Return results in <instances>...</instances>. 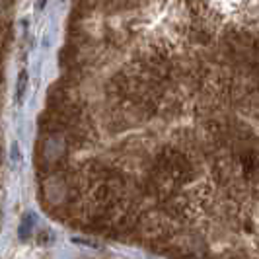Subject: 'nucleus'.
<instances>
[{
  "mask_svg": "<svg viewBox=\"0 0 259 259\" xmlns=\"http://www.w3.org/2000/svg\"><path fill=\"white\" fill-rule=\"evenodd\" d=\"M169 0H72V24H105L166 4ZM232 2V0H230ZM244 2V0H240ZM259 10V0H247ZM217 0H182L169 8L176 12L171 29L189 45L212 51L219 43V27L214 20Z\"/></svg>",
  "mask_w": 259,
  "mask_h": 259,
  "instance_id": "f257e3e1",
  "label": "nucleus"
},
{
  "mask_svg": "<svg viewBox=\"0 0 259 259\" xmlns=\"http://www.w3.org/2000/svg\"><path fill=\"white\" fill-rule=\"evenodd\" d=\"M70 182H72V178L66 174L65 169L55 171V174L45 178V182L41 185V193H43V199L47 201L49 207H61V205H65L68 195L72 191Z\"/></svg>",
  "mask_w": 259,
  "mask_h": 259,
  "instance_id": "f03ea898",
  "label": "nucleus"
},
{
  "mask_svg": "<svg viewBox=\"0 0 259 259\" xmlns=\"http://www.w3.org/2000/svg\"><path fill=\"white\" fill-rule=\"evenodd\" d=\"M66 137L63 133H51L43 139V144H41V160H43V166L51 168V166H57L61 164V160L65 158L66 154Z\"/></svg>",
  "mask_w": 259,
  "mask_h": 259,
  "instance_id": "7ed1b4c3",
  "label": "nucleus"
},
{
  "mask_svg": "<svg viewBox=\"0 0 259 259\" xmlns=\"http://www.w3.org/2000/svg\"><path fill=\"white\" fill-rule=\"evenodd\" d=\"M26 84H27V74H26V70H22V72H20V76H18V92H16V98H18V102H22V100H24Z\"/></svg>",
  "mask_w": 259,
  "mask_h": 259,
  "instance_id": "20e7f679",
  "label": "nucleus"
},
{
  "mask_svg": "<svg viewBox=\"0 0 259 259\" xmlns=\"http://www.w3.org/2000/svg\"><path fill=\"white\" fill-rule=\"evenodd\" d=\"M31 226H33V217L27 214L26 219H24V222H22V226H20V238H22V240H26L27 236H29Z\"/></svg>",
  "mask_w": 259,
  "mask_h": 259,
  "instance_id": "39448f33",
  "label": "nucleus"
},
{
  "mask_svg": "<svg viewBox=\"0 0 259 259\" xmlns=\"http://www.w3.org/2000/svg\"><path fill=\"white\" fill-rule=\"evenodd\" d=\"M0 158H2V154H0Z\"/></svg>",
  "mask_w": 259,
  "mask_h": 259,
  "instance_id": "423d86ee",
  "label": "nucleus"
}]
</instances>
